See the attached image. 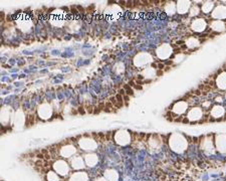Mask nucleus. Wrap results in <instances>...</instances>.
<instances>
[{
  "label": "nucleus",
  "mask_w": 226,
  "mask_h": 181,
  "mask_svg": "<svg viewBox=\"0 0 226 181\" xmlns=\"http://www.w3.org/2000/svg\"><path fill=\"white\" fill-rule=\"evenodd\" d=\"M54 168L56 169V171H58L60 175H66L69 172V167L66 163L63 162V161H58L54 164Z\"/></svg>",
  "instance_id": "nucleus-1"
},
{
  "label": "nucleus",
  "mask_w": 226,
  "mask_h": 181,
  "mask_svg": "<svg viewBox=\"0 0 226 181\" xmlns=\"http://www.w3.org/2000/svg\"><path fill=\"white\" fill-rule=\"evenodd\" d=\"M85 180H86V175L81 172L74 174V176L71 177V181H85Z\"/></svg>",
  "instance_id": "nucleus-2"
},
{
  "label": "nucleus",
  "mask_w": 226,
  "mask_h": 181,
  "mask_svg": "<svg viewBox=\"0 0 226 181\" xmlns=\"http://www.w3.org/2000/svg\"><path fill=\"white\" fill-rule=\"evenodd\" d=\"M219 80H222L219 82V87L221 89H226V72H224V74L219 76Z\"/></svg>",
  "instance_id": "nucleus-3"
},
{
  "label": "nucleus",
  "mask_w": 226,
  "mask_h": 181,
  "mask_svg": "<svg viewBox=\"0 0 226 181\" xmlns=\"http://www.w3.org/2000/svg\"><path fill=\"white\" fill-rule=\"evenodd\" d=\"M73 166L74 168H80V167H83L84 166V164H83V160H81L80 158H74L73 160Z\"/></svg>",
  "instance_id": "nucleus-4"
},
{
  "label": "nucleus",
  "mask_w": 226,
  "mask_h": 181,
  "mask_svg": "<svg viewBox=\"0 0 226 181\" xmlns=\"http://www.w3.org/2000/svg\"><path fill=\"white\" fill-rule=\"evenodd\" d=\"M47 180L48 181H59V178L54 172L49 171L48 174H47Z\"/></svg>",
  "instance_id": "nucleus-5"
},
{
  "label": "nucleus",
  "mask_w": 226,
  "mask_h": 181,
  "mask_svg": "<svg viewBox=\"0 0 226 181\" xmlns=\"http://www.w3.org/2000/svg\"><path fill=\"white\" fill-rule=\"evenodd\" d=\"M125 89H126V93H127L128 96H130V95L132 96L133 94H134V93H133V90L131 89L129 86H125Z\"/></svg>",
  "instance_id": "nucleus-6"
},
{
  "label": "nucleus",
  "mask_w": 226,
  "mask_h": 181,
  "mask_svg": "<svg viewBox=\"0 0 226 181\" xmlns=\"http://www.w3.org/2000/svg\"><path fill=\"white\" fill-rule=\"evenodd\" d=\"M147 19H153V18H155V14H154V13H148V15H147Z\"/></svg>",
  "instance_id": "nucleus-7"
},
{
  "label": "nucleus",
  "mask_w": 226,
  "mask_h": 181,
  "mask_svg": "<svg viewBox=\"0 0 226 181\" xmlns=\"http://www.w3.org/2000/svg\"><path fill=\"white\" fill-rule=\"evenodd\" d=\"M159 17H160V19L164 20V19H166L167 15H166V13H165V12H162V13H160V15H159Z\"/></svg>",
  "instance_id": "nucleus-8"
},
{
  "label": "nucleus",
  "mask_w": 226,
  "mask_h": 181,
  "mask_svg": "<svg viewBox=\"0 0 226 181\" xmlns=\"http://www.w3.org/2000/svg\"><path fill=\"white\" fill-rule=\"evenodd\" d=\"M86 110H88L89 113H92V107L91 106H88V107H86Z\"/></svg>",
  "instance_id": "nucleus-9"
},
{
  "label": "nucleus",
  "mask_w": 226,
  "mask_h": 181,
  "mask_svg": "<svg viewBox=\"0 0 226 181\" xmlns=\"http://www.w3.org/2000/svg\"><path fill=\"white\" fill-rule=\"evenodd\" d=\"M79 112H80V114H84V113H85L84 108H83V107H80V108H79Z\"/></svg>",
  "instance_id": "nucleus-10"
},
{
  "label": "nucleus",
  "mask_w": 226,
  "mask_h": 181,
  "mask_svg": "<svg viewBox=\"0 0 226 181\" xmlns=\"http://www.w3.org/2000/svg\"><path fill=\"white\" fill-rule=\"evenodd\" d=\"M43 15L41 14V15H39V16H38V20H40V21H42V20H43Z\"/></svg>",
  "instance_id": "nucleus-11"
}]
</instances>
